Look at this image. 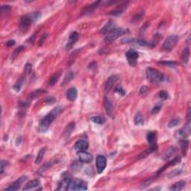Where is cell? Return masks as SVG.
<instances>
[{
  "instance_id": "6da1fadb",
  "label": "cell",
  "mask_w": 191,
  "mask_h": 191,
  "mask_svg": "<svg viewBox=\"0 0 191 191\" xmlns=\"http://www.w3.org/2000/svg\"><path fill=\"white\" fill-rule=\"evenodd\" d=\"M63 108L58 106L55 107L54 109H52L47 115H46L39 122L38 125V130L41 133H44L49 129V126L52 124V122L55 120V118L58 117L59 114L63 112Z\"/></svg>"
},
{
  "instance_id": "7a4b0ae2",
  "label": "cell",
  "mask_w": 191,
  "mask_h": 191,
  "mask_svg": "<svg viewBox=\"0 0 191 191\" xmlns=\"http://www.w3.org/2000/svg\"><path fill=\"white\" fill-rule=\"evenodd\" d=\"M146 78L149 82L152 83H159V82H163L166 80V76L158 71L157 70L152 67H149L146 69Z\"/></svg>"
},
{
  "instance_id": "3957f363",
  "label": "cell",
  "mask_w": 191,
  "mask_h": 191,
  "mask_svg": "<svg viewBox=\"0 0 191 191\" xmlns=\"http://www.w3.org/2000/svg\"><path fill=\"white\" fill-rule=\"evenodd\" d=\"M126 30L123 29V28H114V30L109 32L108 34V35L105 37L104 40L106 43H111L113 41L116 40L117 39H118L119 37L123 35L124 34L126 33Z\"/></svg>"
},
{
  "instance_id": "277c9868",
  "label": "cell",
  "mask_w": 191,
  "mask_h": 191,
  "mask_svg": "<svg viewBox=\"0 0 191 191\" xmlns=\"http://www.w3.org/2000/svg\"><path fill=\"white\" fill-rule=\"evenodd\" d=\"M178 40H179V36L176 34H173V35L169 36L165 40L164 43L163 44V49L165 52H169L172 51V49L175 47V46L177 44Z\"/></svg>"
},
{
  "instance_id": "5b68a950",
  "label": "cell",
  "mask_w": 191,
  "mask_h": 191,
  "mask_svg": "<svg viewBox=\"0 0 191 191\" xmlns=\"http://www.w3.org/2000/svg\"><path fill=\"white\" fill-rule=\"evenodd\" d=\"M69 190H87V186L85 181L79 179H71L70 184Z\"/></svg>"
},
{
  "instance_id": "8992f818",
  "label": "cell",
  "mask_w": 191,
  "mask_h": 191,
  "mask_svg": "<svg viewBox=\"0 0 191 191\" xmlns=\"http://www.w3.org/2000/svg\"><path fill=\"white\" fill-rule=\"evenodd\" d=\"M34 21V20H33V18L31 17V14L23 16V17H21V19H20V30L23 31H27Z\"/></svg>"
},
{
  "instance_id": "52a82bcc",
  "label": "cell",
  "mask_w": 191,
  "mask_h": 191,
  "mask_svg": "<svg viewBox=\"0 0 191 191\" xmlns=\"http://www.w3.org/2000/svg\"><path fill=\"white\" fill-rule=\"evenodd\" d=\"M127 60H128V63L132 66H135L137 64V61H138V58H139V54L137 51L134 49H130L125 54Z\"/></svg>"
},
{
  "instance_id": "ba28073f",
  "label": "cell",
  "mask_w": 191,
  "mask_h": 191,
  "mask_svg": "<svg viewBox=\"0 0 191 191\" xmlns=\"http://www.w3.org/2000/svg\"><path fill=\"white\" fill-rule=\"evenodd\" d=\"M96 163L97 172H98L99 174H100L104 171L106 166H107V160H106L105 157H104L103 155H98L96 157Z\"/></svg>"
},
{
  "instance_id": "9c48e42d",
  "label": "cell",
  "mask_w": 191,
  "mask_h": 191,
  "mask_svg": "<svg viewBox=\"0 0 191 191\" xmlns=\"http://www.w3.org/2000/svg\"><path fill=\"white\" fill-rule=\"evenodd\" d=\"M27 179L26 176H22V177L19 178L17 181H14L12 184H11L7 188L5 189V191H14V190H20V187H21L22 184Z\"/></svg>"
},
{
  "instance_id": "30bf717a",
  "label": "cell",
  "mask_w": 191,
  "mask_h": 191,
  "mask_svg": "<svg viewBox=\"0 0 191 191\" xmlns=\"http://www.w3.org/2000/svg\"><path fill=\"white\" fill-rule=\"evenodd\" d=\"M78 157H79V161L84 163H89L93 160V157L91 154L88 153L86 151H81L77 152Z\"/></svg>"
},
{
  "instance_id": "8fae6325",
  "label": "cell",
  "mask_w": 191,
  "mask_h": 191,
  "mask_svg": "<svg viewBox=\"0 0 191 191\" xmlns=\"http://www.w3.org/2000/svg\"><path fill=\"white\" fill-rule=\"evenodd\" d=\"M191 123L190 121L188 120V122H187L185 125H184L183 128H181V129L179 130L177 132V137L180 138H187L189 135L190 134L191 132Z\"/></svg>"
},
{
  "instance_id": "7c38bea8",
  "label": "cell",
  "mask_w": 191,
  "mask_h": 191,
  "mask_svg": "<svg viewBox=\"0 0 191 191\" xmlns=\"http://www.w3.org/2000/svg\"><path fill=\"white\" fill-rule=\"evenodd\" d=\"M104 108L108 117H110L111 118H114V107H113L112 103L111 102V101H110V99L107 96H105L104 98Z\"/></svg>"
},
{
  "instance_id": "4fadbf2b",
  "label": "cell",
  "mask_w": 191,
  "mask_h": 191,
  "mask_svg": "<svg viewBox=\"0 0 191 191\" xmlns=\"http://www.w3.org/2000/svg\"><path fill=\"white\" fill-rule=\"evenodd\" d=\"M79 39V34H78L76 31H73L70 34V35L69 37V40H68V42L66 44V45L65 46V49L66 51L70 50L73 47L74 44H76V41Z\"/></svg>"
},
{
  "instance_id": "5bb4252c",
  "label": "cell",
  "mask_w": 191,
  "mask_h": 191,
  "mask_svg": "<svg viewBox=\"0 0 191 191\" xmlns=\"http://www.w3.org/2000/svg\"><path fill=\"white\" fill-rule=\"evenodd\" d=\"M71 179L69 176H65L63 178V179L60 181V183L58 185L57 190H69L70 184Z\"/></svg>"
},
{
  "instance_id": "9a60e30c",
  "label": "cell",
  "mask_w": 191,
  "mask_h": 191,
  "mask_svg": "<svg viewBox=\"0 0 191 191\" xmlns=\"http://www.w3.org/2000/svg\"><path fill=\"white\" fill-rule=\"evenodd\" d=\"M119 79V76L117 75H112L110 76L106 81L105 84V90L106 92H109L110 90L112 88L114 84L117 82V81Z\"/></svg>"
},
{
  "instance_id": "2e32d148",
  "label": "cell",
  "mask_w": 191,
  "mask_h": 191,
  "mask_svg": "<svg viewBox=\"0 0 191 191\" xmlns=\"http://www.w3.org/2000/svg\"><path fill=\"white\" fill-rule=\"evenodd\" d=\"M88 143L84 140H79L76 143L74 146V149L76 152H81V151H86L88 149Z\"/></svg>"
},
{
  "instance_id": "e0dca14e",
  "label": "cell",
  "mask_w": 191,
  "mask_h": 191,
  "mask_svg": "<svg viewBox=\"0 0 191 191\" xmlns=\"http://www.w3.org/2000/svg\"><path fill=\"white\" fill-rule=\"evenodd\" d=\"M115 23H114V21H112V20H110V21H108L107 23L105 24V25H104V26L102 28L101 31H100V32L102 33V34H108L109 32H111L112 30H114L115 28Z\"/></svg>"
},
{
  "instance_id": "ac0fdd59",
  "label": "cell",
  "mask_w": 191,
  "mask_h": 191,
  "mask_svg": "<svg viewBox=\"0 0 191 191\" xmlns=\"http://www.w3.org/2000/svg\"><path fill=\"white\" fill-rule=\"evenodd\" d=\"M40 185V181L37 179H34L31 180V181H29L28 182H27L25 184V185L24 186L23 190H32L34 188H37V187Z\"/></svg>"
},
{
  "instance_id": "d6986e66",
  "label": "cell",
  "mask_w": 191,
  "mask_h": 191,
  "mask_svg": "<svg viewBox=\"0 0 191 191\" xmlns=\"http://www.w3.org/2000/svg\"><path fill=\"white\" fill-rule=\"evenodd\" d=\"M100 3H101V2L100 1L95 2L92 3L91 5H90L87 6V7L84 8L83 9V11H82V14L85 15V14H89L93 13V11H94L95 9L98 7Z\"/></svg>"
},
{
  "instance_id": "ffe728a7",
  "label": "cell",
  "mask_w": 191,
  "mask_h": 191,
  "mask_svg": "<svg viewBox=\"0 0 191 191\" xmlns=\"http://www.w3.org/2000/svg\"><path fill=\"white\" fill-rule=\"evenodd\" d=\"M78 91L76 87H70L66 92V98L70 101L73 102L77 99Z\"/></svg>"
},
{
  "instance_id": "44dd1931",
  "label": "cell",
  "mask_w": 191,
  "mask_h": 191,
  "mask_svg": "<svg viewBox=\"0 0 191 191\" xmlns=\"http://www.w3.org/2000/svg\"><path fill=\"white\" fill-rule=\"evenodd\" d=\"M146 138H147L148 143H149L150 146H157V143H156V141H157V133L155 131L148 132Z\"/></svg>"
},
{
  "instance_id": "7402d4cb",
  "label": "cell",
  "mask_w": 191,
  "mask_h": 191,
  "mask_svg": "<svg viewBox=\"0 0 191 191\" xmlns=\"http://www.w3.org/2000/svg\"><path fill=\"white\" fill-rule=\"evenodd\" d=\"M176 148L175 147V146H171V147L169 148L166 152L163 153L162 158L165 160H169L170 157H172L173 155H175V154H176Z\"/></svg>"
},
{
  "instance_id": "603a6c76",
  "label": "cell",
  "mask_w": 191,
  "mask_h": 191,
  "mask_svg": "<svg viewBox=\"0 0 191 191\" xmlns=\"http://www.w3.org/2000/svg\"><path fill=\"white\" fill-rule=\"evenodd\" d=\"M61 74H62V71L60 70V71H58L57 73H55V74L52 75L49 80V83H48L49 84V85L50 86V87L55 85L57 82H58V81L59 80V78L60 77V76H61Z\"/></svg>"
},
{
  "instance_id": "cb8c5ba5",
  "label": "cell",
  "mask_w": 191,
  "mask_h": 191,
  "mask_svg": "<svg viewBox=\"0 0 191 191\" xmlns=\"http://www.w3.org/2000/svg\"><path fill=\"white\" fill-rule=\"evenodd\" d=\"M75 128V122H72L66 125V127L65 128L64 131H63V138H68L71 135V134L73 133V130Z\"/></svg>"
},
{
  "instance_id": "d4e9b609",
  "label": "cell",
  "mask_w": 191,
  "mask_h": 191,
  "mask_svg": "<svg viewBox=\"0 0 191 191\" xmlns=\"http://www.w3.org/2000/svg\"><path fill=\"white\" fill-rule=\"evenodd\" d=\"M46 152H47V147H43L40 149V151L38 152L37 155L36 159H35V164H39L40 163H41V161L43 160L44 159V155H45Z\"/></svg>"
},
{
  "instance_id": "484cf974",
  "label": "cell",
  "mask_w": 191,
  "mask_h": 191,
  "mask_svg": "<svg viewBox=\"0 0 191 191\" xmlns=\"http://www.w3.org/2000/svg\"><path fill=\"white\" fill-rule=\"evenodd\" d=\"M134 122L136 125L138 126H142L144 124V119H143V117L141 114V112L138 111L134 116Z\"/></svg>"
},
{
  "instance_id": "4316f807",
  "label": "cell",
  "mask_w": 191,
  "mask_h": 191,
  "mask_svg": "<svg viewBox=\"0 0 191 191\" xmlns=\"http://www.w3.org/2000/svg\"><path fill=\"white\" fill-rule=\"evenodd\" d=\"M186 185V181H179L178 182L173 184L171 187H170V190H181Z\"/></svg>"
},
{
  "instance_id": "83f0119b",
  "label": "cell",
  "mask_w": 191,
  "mask_h": 191,
  "mask_svg": "<svg viewBox=\"0 0 191 191\" xmlns=\"http://www.w3.org/2000/svg\"><path fill=\"white\" fill-rule=\"evenodd\" d=\"M180 147H181V152H182L183 155L185 156L187 154V150H188L189 147V141L187 140H181L180 141Z\"/></svg>"
},
{
  "instance_id": "f1b7e54d",
  "label": "cell",
  "mask_w": 191,
  "mask_h": 191,
  "mask_svg": "<svg viewBox=\"0 0 191 191\" xmlns=\"http://www.w3.org/2000/svg\"><path fill=\"white\" fill-rule=\"evenodd\" d=\"M190 57V50L188 47H185L183 49L182 54H181V61L184 63H187Z\"/></svg>"
},
{
  "instance_id": "f546056e",
  "label": "cell",
  "mask_w": 191,
  "mask_h": 191,
  "mask_svg": "<svg viewBox=\"0 0 191 191\" xmlns=\"http://www.w3.org/2000/svg\"><path fill=\"white\" fill-rule=\"evenodd\" d=\"M126 8H127V6L125 4L123 5H121L120 7L117 8H116L115 10H114V11H112L110 12L109 14L110 15H112V16H119L124 12V11L126 9Z\"/></svg>"
},
{
  "instance_id": "4dcf8cb0",
  "label": "cell",
  "mask_w": 191,
  "mask_h": 191,
  "mask_svg": "<svg viewBox=\"0 0 191 191\" xmlns=\"http://www.w3.org/2000/svg\"><path fill=\"white\" fill-rule=\"evenodd\" d=\"M24 82H25V79H23V78H21V79H18V80L16 82V83L14 84V87H13V88H14V91L16 92H20V90H21L22 87H23Z\"/></svg>"
},
{
  "instance_id": "1f68e13d",
  "label": "cell",
  "mask_w": 191,
  "mask_h": 191,
  "mask_svg": "<svg viewBox=\"0 0 191 191\" xmlns=\"http://www.w3.org/2000/svg\"><path fill=\"white\" fill-rule=\"evenodd\" d=\"M136 44L138 45L141 46V47H153L155 46V44L153 42H149V41H146L145 40H137Z\"/></svg>"
},
{
  "instance_id": "d6a6232c",
  "label": "cell",
  "mask_w": 191,
  "mask_h": 191,
  "mask_svg": "<svg viewBox=\"0 0 191 191\" xmlns=\"http://www.w3.org/2000/svg\"><path fill=\"white\" fill-rule=\"evenodd\" d=\"M92 122H93L94 123L96 124H99V125H102V124L105 123V118L102 116H96V117H93L90 118Z\"/></svg>"
},
{
  "instance_id": "836d02e7",
  "label": "cell",
  "mask_w": 191,
  "mask_h": 191,
  "mask_svg": "<svg viewBox=\"0 0 191 191\" xmlns=\"http://www.w3.org/2000/svg\"><path fill=\"white\" fill-rule=\"evenodd\" d=\"M181 122V119L179 117H175V118L172 119L170 121V122L168 123V127L169 128H173V127H176L177 125H179Z\"/></svg>"
},
{
  "instance_id": "e575fe53",
  "label": "cell",
  "mask_w": 191,
  "mask_h": 191,
  "mask_svg": "<svg viewBox=\"0 0 191 191\" xmlns=\"http://www.w3.org/2000/svg\"><path fill=\"white\" fill-rule=\"evenodd\" d=\"M24 49H25V47H24L23 46H20V47H17V49H16L15 50H14V52H13V53H12V55H11V60H13L15 59V58H17V55H18L19 54H20V52H21Z\"/></svg>"
},
{
  "instance_id": "d590c367",
  "label": "cell",
  "mask_w": 191,
  "mask_h": 191,
  "mask_svg": "<svg viewBox=\"0 0 191 191\" xmlns=\"http://www.w3.org/2000/svg\"><path fill=\"white\" fill-rule=\"evenodd\" d=\"M45 93V91L43 90H40V89H38V90H36L35 91L32 92V93H31V94H29V96H28V99H33L36 98V97H37L38 96H40V94H42V93Z\"/></svg>"
},
{
  "instance_id": "8d00e7d4",
  "label": "cell",
  "mask_w": 191,
  "mask_h": 191,
  "mask_svg": "<svg viewBox=\"0 0 191 191\" xmlns=\"http://www.w3.org/2000/svg\"><path fill=\"white\" fill-rule=\"evenodd\" d=\"M52 163H51V162H49V163H44V164L43 165V166L39 169V170H38V171H37V173H40V174H41V173H44V172H45L46 170H47L48 169L50 168V167H52Z\"/></svg>"
},
{
  "instance_id": "74e56055",
  "label": "cell",
  "mask_w": 191,
  "mask_h": 191,
  "mask_svg": "<svg viewBox=\"0 0 191 191\" xmlns=\"http://www.w3.org/2000/svg\"><path fill=\"white\" fill-rule=\"evenodd\" d=\"M144 15V11H141L140 13H138V14H136V15L134 16V17H133V19H132V23H138V22L140 21V20H141V19H142L143 16Z\"/></svg>"
},
{
  "instance_id": "f35d334b",
  "label": "cell",
  "mask_w": 191,
  "mask_h": 191,
  "mask_svg": "<svg viewBox=\"0 0 191 191\" xmlns=\"http://www.w3.org/2000/svg\"><path fill=\"white\" fill-rule=\"evenodd\" d=\"M31 70H32V65L31 63H28L25 65V67H24L23 72H24V74L25 76H28L30 73H31Z\"/></svg>"
},
{
  "instance_id": "ab89813d",
  "label": "cell",
  "mask_w": 191,
  "mask_h": 191,
  "mask_svg": "<svg viewBox=\"0 0 191 191\" xmlns=\"http://www.w3.org/2000/svg\"><path fill=\"white\" fill-rule=\"evenodd\" d=\"M8 164V162L7 160H1V163H0V173H1V174H3V173H4L5 170Z\"/></svg>"
},
{
  "instance_id": "60d3db41",
  "label": "cell",
  "mask_w": 191,
  "mask_h": 191,
  "mask_svg": "<svg viewBox=\"0 0 191 191\" xmlns=\"http://www.w3.org/2000/svg\"><path fill=\"white\" fill-rule=\"evenodd\" d=\"M73 76H74V74H73V71L69 72V73H67V75H66V77H65V79L63 80V84H65V82H66V83H68V82H70L72 79H73Z\"/></svg>"
},
{
  "instance_id": "b9f144b4",
  "label": "cell",
  "mask_w": 191,
  "mask_h": 191,
  "mask_svg": "<svg viewBox=\"0 0 191 191\" xmlns=\"http://www.w3.org/2000/svg\"><path fill=\"white\" fill-rule=\"evenodd\" d=\"M181 170H173V171L170 172V173H169L168 178L171 179V178L175 177V176H179V175L181 174Z\"/></svg>"
},
{
  "instance_id": "7bdbcfd3",
  "label": "cell",
  "mask_w": 191,
  "mask_h": 191,
  "mask_svg": "<svg viewBox=\"0 0 191 191\" xmlns=\"http://www.w3.org/2000/svg\"><path fill=\"white\" fill-rule=\"evenodd\" d=\"M115 92L117 93H118L119 95L122 96H125V90H124L123 88H122L121 86H117V87L115 88Z\"/></svg>"
},
{
  "instance_id": "ee69618b",
  "label": "cell",
  "mask_w": 191,
  "mask_h": 191,
  "mask_svg": "<svg viewBox=\"0 0 191 191\" xmlns=\"http://www.w3.org/2000/svg\"><path fill=\"white\" fill-rule=\"evenodd\" d=\"M160 63L167 66H170V67H175L177 65V63L175 61H162L160 62Z\"/></svg>"
},
{
  "instance_id": "f6af8a7d",
  "label": "cell",
  "mask_w": 191,
  "mask_h": 191,
  "mask_svg": "<svg viewBox=\"0 0 191 191\" xmlns=\"http://www.w3.org/2000/svg\"><path fill=\"white\" fill-rule=\"evenodd\" d=\"M11 8L9 5H2L1 7V13L2 15H3L4 14H8V12L10 11Z\"/></svg>"
},
{
  "instance_id": "bcb514c9",
  "label": "cell",
  "mask_w": 191,
  "mask_h": 191,
  "mask_svg": "<svg viewBox=\"0 0 191 191\" xmlns=\"http://www.w3.org/2000/svg\"><path fill=\"white\" fill-rule=\"evenodd\" d=\"M158 96H159V98L161 99L162 100H165L168 98V93L166 91H163H163H160V93H159Z\"/></svg>"
},
{
  "instance_id": "7dc6e473",
  "label": "cell",
  "mask_w": 191,
  "mask_h": 191,
  "mask_svg": "<svg viewBox=\"0 0 191 191\" xmlns=\"http://www.w3.org/2000/svg\"><path fill=\"white\" fill-rule=\"evenodd\" d=\"M161 107H162L161 105H160V104L156 105L155 107L153 108V109L152 110V114H157V113H158L159 111H160V109H161Z\"/></svg>"
},
{
  "instance_id": "c3c4849f",
  "label": "cell",
  "mask_w": 191,
  "mask_h": 191,
  "mask_svg": "<svg viewBox=\"0 0 191 191\" xmlns=\"http://www.w3.org/2000/svg\"><path fill=\"white\" fill-rule=\"evenodd\" d=\"M148 92V87L146 86H143L140 90V93L142 95H145Z\"/></svg>"
},
{
  "instance_id": "681fc988",
  "label": "cell",
  "mask_w": 191,
  "mask_h": 191,
  "mask_svg": "<svg viewBox=\"0 0 191 191\" xmlns=\"http://www.w3.org/2000/svg\"><path fill=\"white\" fill-rule=\"evenodd\" d=\"M14 44H15V40H10L7 41V42L5 43V45L7 46L8 47H12Z\"/></svg>"
},
{
  "instance_id": "f907efd6",
  "label": "cell",
  "mask_w": 191,
  "mask_h": 191,
  "mask_svg": "<svg viewBox=\"0 0 191 191\" xmlns=\"http://www.w3.org/2000/svg\"><path fill=\"white\" fill-rule=\"evenodd\" d=\"M47 34H44V35L42 36V37L40 38V43H39V46H41V44H44V42L45 41V40L47 39Z\"/></svg>"
},
{
  "instance_id": "816d5d0a",
  "label": "cell",
  "mask_w": 191,
  "mask_h": 191,
  "mask_svg": "<svg viewBox=\"0 0 191 191\" xmlns=\"http://www.w3.org/2000/svg\"><path fill=\"white\" fill-rule=\"evenodd\" d=\"M55 99L54 98V97H50V98H49L47 100V102L49 105L53 104V103H55Z\"/></svg>"
},
{
  "instance_id": "f5cc1de1",
  "label": "cell",
  "mask_w": 191,
  "mask_h": 191,
  "mask_svg": "<svg viewBox=\"0 0 191 191\" xmlns=\"http://www.w3.org/2000/svg\"><path fill=\"white\" fill-rule=\"evenodd\" d=\"M21 141H22L21 137H19V138H17V140H16V146H19V145L20 144V143H21Z\"/></svg>"
}]
</instances>
